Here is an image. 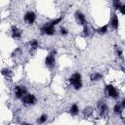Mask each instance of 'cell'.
Wrapping results in <instances>:
<instances>
[{"label": "cell", "instance_id": "cell-1", "mask_svg": "<svg viewBox=\"0 0 125 125\" xmlns=\"http://www.w3.org/2000/svg\"><path fill=\"white\" fill-rule=\"evenodd\" d=\"M69 83L75 90H80L82 88V76L79 72H74L69 77Z\"/></svg>", "mask_w": 125, "mask_h": 125}, {"label": "cell", "instance_id": "cell-2", "mask_svg": "<svg viewBox=\"0 0 125 125\" xmlns=\"http://www.w3.org/2000/svg\"><path fill=\"white\" fill-rule=\"evenodd\" d=\"M57 52L56 51H53V52H51L47 57H46V59H45V65L48 67V68H53L54 66H55V64H56V59H55V54H56Z\"/></svg>", "mask_w": 125, "mask_h": 125}, {"label": "cell", "instance_id": "cell-3", "mask_svg": "<svg viewBox=\"0 0 125 125\" xmlns=\"http://www.w3.org/2000/svg\"><path fill=\"white\" fill-rule=\"evenodd\" d=\"M22 103L24 104H28V105H32L34 104H36V97L33 95V94H25L21 99Z\"/></svg>", "mask_w": 125, "mask_h": 125}, {"label": "cell", "instance_id": "cell-4", "mask_svg": "<svg viewBox=\"0 0 125 125\" xmlns=\"http://www.w3.org/2000/svg\"><path fill=\"white\" fill-rule=\"evenodd\" d=\"M41 32L43 34H46V35H54L55 32H56V29H55V26L51 25L49 22L45 23L42 27H41Z\"/></svg>", "mask_w": 125, "mask_h": 125}, {"label": "cell", "instance_id": "cell-5", "mask_svg": "<svg viewBox=\"0 0 125 125\" xmlns=\"http://www.w3.org/2000/svg\"><path fill=\"white\" fill-rule=\"evenodd\" d=\"M23 20L24 21L27 23V24H33L35 20H36V15L34 12L32 11H27L25 14H24V17H23Z\"/></svg>", "mask_w": 125, "mask_h": 125}, {"label": "cell", "instance_id": "cell-6", "mask_svg": "<svg viewBox=\"0 0 125 125\" xmlns=\"http://www.w3.org/2000/svg\"><path fill=\"white\" fill-rule=\"evenodd\" d=\"M105 91H106V94H107L110 98H112V99H116V98H118V96H119L117 89H116L113 85H111V84L106 85Z\"/></svg>", "mask_w": 125, "mask_h": 125}, {"label": "cell", "instance_id": "cell-7", "mask_svg": "<svg viewBox=\"0 0 125 125\" xmlns=\"http://www.w3.org/2000/svg\"><path fill=\"white\" fill-rule=\"evenodd\" d=\"M25 94H27V89L24 86H16L15 87V96L18 99H21Z\"/></svg>", "mask_w": 125, "mask_h": 125}, {"label": "cell", "instance_id": "cell-8", "mask_svg": "<svg viewBox=\"0 0 125 125\" xmlns=\"http://www.w3.org/2000/svg\"><path fill=\"white\" fill-rule=\"evenodd\" d=\"M74 16H75V20H76L78 24H81V25L87 24V21H86V18H85L83 13H81L80 11H76Z\"/></svg>", "mask_w": 125, "mask_h": 125}, {"label": "cell", "instance_id": "cell-9", "mask_svg": "<svg viewBox=\"0 0 125 125\" xmlns=\"http://www.w3.org/2000/svg\"><path fill=\"white\" fill-rule=\"evenodd\" d=\"M11 32H12V37H13L14 39H19V38L21 37V29H19L16 25H13V26H12Z\"/></svg>", "mask_w": 125, "mask_h": 125}, {"label": "cell", "instance_id": "cell-10", "mask_svg": "<svg viewBox=\"0 0 125 125\" xmlns=\"http://www.w3.org/2000/svg\"><path fill=\"white\" fill-rule=\"evenodd\" d=\"M110 25L113 29H117L118 28V25H119V21H118V18H117V15L116 14H113L112 15V18H111V21H110Z\"/></svg>", "mask_w": 125, "mask_h": 125}, {"label": "cell", "instance_id": "cell-11", "mask_svg": "<svg viewBox=\"0 0 125 125\" xmlns=\"http://www.w3.org/2000/svg\"><path fill=\"white\" fill-rule=\"evenodd\" d=\"M69 112H70V114H71L72 116L78 115V113H79V106H78L76 104H73L70 106V108H69Z\"/></svg>", "mask_w": 125, "mask_h": 125}, {"label": "cell", "instance_id": "cell-12", "mask_svg": "<svg viewBox=\"0 0 125 125\" xmlns=\"http://www.w3.org/2000/svg\"><path fill=\"white\" fill-rule=\"evenodd\" d=\"M106 110H107L106 104H105L104 103H101V104H99V111H100V114L103 116V115L106 112Z\"/></svg>", "mask_w": 125, "mask_h": 125}, {"label": "cell", "instance_id": "cell-13", "mask_svg": "<svg viewBox=\"0 0 125 125\" xmlns=\"http://www.w3.org/2000/svg\"><path fill=\"white\" fill-rule=\"evenodd\" d=\"M103 78V74L102 73H99V72H95L91 75V80L92 81H98L100 79Z\"/></svg>", "mask_w": 125, "mask_h": 125}, {"label": "cell", "instance_id": "cell-14", "mask_svg": "<svg viewBox=\"0 0 125 125\" xmlns=\"http://www.w3.org/2000/svg\"><path fill=\"white\" fill-rule=\"evenodd\" d=\"M122 106H121V104H116L115 105H114V107H113V111H114V113L115 114H117V115H120L121 114V112H122Z\"/></svg>", "mask_w": 125, "mask_h": 125}, {"label": "cell", "instance_id": "cell-15", "mask_svg": "<svg viewBox=\"0 0 125 125\" xmlns=\"http://www.w3.org/2000/svg\"><path fill=\"white\" fill-rule=\"evenodd\" d=\"M108 31V26L107 25H104V26H102V27H100V28H98L97 29V32L99 33V34H105L106 32Z\"/></svg>", "mask_w": 125, "mask_h": 125}, {"label": "cell", "instance_id": "cell-16", "mask_svg": "<svg viewBox=\"0 0 125 125\" xmlns=\"http://www.w3.org/2000/svg\"><path fill=\"white\" fill-rule=\"evenodd\" d=\"M29 46L31 47V49L34 50V49H37L39 47V43H38V41L36 39H32V40L29 41Z\"/></svg>", "mask_w": 125, "mask_h": 125}, {"label": "cell", "instance_id": "cell-17", "mask_svg": "<svg viewBox=\"0 0 125 125\" xmlns=\"http://www.w3.org/2000/svg\"><path fill=\"white\" fill-rule=\"evenodd\" d=\"M62 17H60V18H58V19H55V20H53V21H49V23L51 24V25H53V26H55V25H57V24H59L62 21Z\"/></svg>", "mask_w": 125, "mask_h": 125}, {"label": "cell", "instance_id": "cell-18", "mask_svg": "<svg viewBox=\"0 0 125 125\" xmlns=\"http://www.w3.org/2000/svg\"><path fill=\"white\" fill-rule=\"evenodd\" d=\"M47 118H48V115L47 114H42L38 119H37V122L38 123H45L47 121Z\"/></svg>", "mask_w": 125, "mask_h": 125}, {"label": "cell", "instance_id": "cell-19", "mask_svg": "<svg viewBox=\"0 0 125 125\" xmlns=\"http://www.w3.org/2000/svg\"><path fill=\"white\" fill-rule=\"evenodd\" d=\"M90 35V31H89V27L87 26V24L84 25V28H83V36H89Z\"/></svg>", "mask_w": 125, "mask_h": 125}, {"label": "cell", "instance_id": "cell-20", "mask_svg": "<svg viewBox=\"0 0 125 125\" xmlns=\"http://www.w3.org/2000/svg\"><path fill=\"white\" fill-rule=\"evenodd\" d=\"M1 73H2L4 76L8 77V76H10V69H8V68H3V69L1 70Z\"/></svg>", "mask_w": 125, "mask_h": 125}, {"label": "cell", "instance_id": "cell-21", "mask_svg": "<svg viewBox=\"0 0 125 125\" xmlns=\"http://www.w3.org/2000/svg\"><path fill=\"white\" fill-rule=\"evenodd\" d=\"M60 33L64 36V35H67V34H68V30H67L65 27H61V28H60Z\"/></svg>", "mask_w": 125, "mask_h": 125}, {"label": "cell", "instance_id": "cell-22", "mask_svg": "<svg viewBox=\"0 0 125 125\" xmlns=\"http://www.w3.org/2000/svg\"><path fill=\"white\" fill-rule=\"evenodd\" d=\"M120 6H121L120 1H118V2H113V8H114L115 10H118V9L120 8Z\"/></svg>", "mask_w": 125, "mask_h": 125}, {"label": "cell", "instance_id": "cell-23", "mask_svg": "<svg viewBox=\"0 0 125 125\" xmlns=\"http://www.w3.org/2000/svg\"><path fill=\"white\" fill-rule=\"evenodd\" d=\"M118 10L120 11V13H121L122 15H124V14H125V5H124V4H121V6H120V8H119Z\"/></svg>", "mask_w": 125, "mask_h": 125}, {"label": "cell", "instance_id": "cell-24", "mask_svg": "<svg viewBox=\"0 0 125 125\" xmlns=\"http://www.w3.org/2000/svg\"><path fill=\"white\" fill-rule=\"evenodd\" d=\"M92 111H93V110H92L90 107H88V108H85V111H84V112H85V114H86L87 116H89V115L92 113Z\"/></svg>", "mask_w": 125, "mask_h": 125}, {"label": "cell", "instance_id": "cell-25", "mask_svg": "<svg viewBox=\"0 0 125 125\" xmlns=\"http://www.w3.org/2000/svg\"><path fill=\"white\" fill-rule=\"evenodd\" d=\"M122 51L121 50H119V49H117V55H118V57H120V58H122Z\"/></svg>", "mask_w": 125, "mask_h": 125}, {"label": "cell", "instance_id": "cell-26", "mask_svg": "<svg viewBox=\"0 0 125 125\" xmlns=\"http://www.w3.org/2000/svg\"><path fill=\"white\" fill-rule=\"evenodd\" d=\"M121 106H122V108H124V107H125V99H122V102H121Z\"/></svg>", "mask_w": 125, "mask_h": 125}, {"label": "cell", "instance_id": "cell-27", "mask_svg": "<svg viewBox=\"0 0 125 125\" xmlns=\"http://www.w3.org/2000/svg\"><path fill=\"white\" fill-rule=\"evenodd\" d=\"M118 1H120V0H113V2H118Z\"/></svg>", "mask_w": 125, "mask_h": 125}]
</instances>
